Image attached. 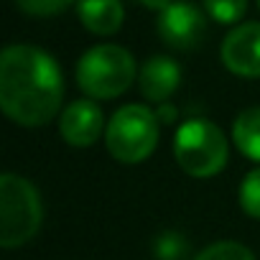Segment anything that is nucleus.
Listing matches in <instances>:
<instances>
[{"instance_id": "nucleus-1", "label": "nucleus", "mask_w": 260, "mask_h": 260, "mask_svg": "<svg viewBox=\"0 0 260 260\" xmlns=\"http://www.w3.org/2000/svg\"><path fill=\"white\" fill-rule=\"evenodd\" d=\"M64 97V77L51 54L13 44L0 54V107L23 127H39L56 117Z\"/></svg>"}, {"instance_id": "nucleus-2", "label": "nucleus", "mask_w": 260, "mask_h": 260, "mask_svg": "<svg viewBox=\"0 0 260 260\" xmlns=\"http://www.w3.org/2000/svg\"><path fill=\"white\" fill-rule=\"evenodd\" d=\"M41 219L44 207L36 186L18 174L0 176V245L13 250L31 242Z\"/></svg>"}, {"instance_id": "nucleus-3", "label": "nucleus", "mask_w": 260, "mask_h": 260, "mask_svg": "<svg viewBox=\"0 0 260 260\" xmlns=\"http://www.w3.org/2000/svg\"><path fill=\"white\" fill-rule=\"evenodd\" d=\"M136 79V59L115 44L92 46L77 61V84L92 100L120 97Z\"/></svg>"}, {"instance_id": "nucleus-4", "label": "nucleus", "mask_w": 260, "mask_h": 260, "mask_svg": "<svg viewBox=\"0 0 260 260\" xmlns=\"http://www.w3.org/2000/svg\"><path fill=\"white\" fill-rule=\"evenodd\" d=\"M158 127L156 110L146 105H125L107 120L105 146L120 164H141L156 151Z\"/></svg>"}, {"instance_id": "nucleus-5", "label": "nucleus", "mask_w": 260, "mask_h": 260, "mask_svg": "<svg viewBox=\"0 0 260 260\" xmlns=\"http://www.w3.org/2000/svg\"><path fill=\"white\" fill-rule=\"evenodd\" d=\"M174 156L184 174L194 179H209L227 166V138L214 122L194 117L176 130Z\"/></svg>"}, {"instance_id": "nucleus-6", "label": "nucleus", "mask_w": 260, "mask_h": 260, "mask_svg": "<svg viewBox=\"0 0 260 260\" xmlns=\"http://www.w3.org/2000/svg\"><path fill=\"white\" fill-rule=\"evenodd\" d=\"M156 28H158V36L171 49L189 51L204 39L207 21H204V13L194 3H189V0H174L169 8H164L158 13Z\"/></svg>"}, {"instance_id": "nucleus-7", "label": "nucleus", "mask_w": 260, "mask_h": 260, "mask_svg": "<svg viewBox=\"0 0 260 260\" xmlns=\"http://www.w3.org/2000/svg\"><path fill=\"white\" fill-rule=\"evenodd\" d=\"M222 64L237 77H260V23L232 28L222 41Z\"/></svg>"}, {"instance_id": "nucleus-8", "label": "nucleus", "mask_w": 260, "mask_h": 260, "mask_svg": "<svg viewBox=\"0 0 260 260\" xmlns=\"http://www.w3.org/2000/svg\"><path fill=\"white\" fill-rule=\"evenodd\" d=\"M102 130H107L102 107L94 100H77L64 107L59 120V133L61 138L74 148H89L100 141Z\"/></svg>"}, {"instance_id": "nucleus-9", "label": "nucleus", "mask_w": 260, "mask_h": 260, "mask_svg": "<svg viewBox=\"0 0 260 260\" xmlns=\"http://www.w3.org/2000/svg\"><path fill=\"white\" fill-rule=\"evenodd\" d=\"M179 82H181V67L169 56H151L138 74L141 94L156 105L169 102V97L176 92Z\"/></svg>"}, {"instance_id": "nucleus-10", "label": "nucleus", "mask_w": 260, "mask_h": 260, "mask_svg": "<svg viewBox=\"0 0 260 260\" xmlns=\"http://www.w3.org/2000/svg\"><path fill=\"white\" fill-rule=\"evenodd\" d=\"M77 16L87 31L97 36H112L125 21V11L120 0H79Z\"/></svg>"}, {"instance_id": "nucleus-11", "label": "nucleus", "mask_w": 260, "mask_h": 260, "mask_svg": "<svg viewBox=\"0 0 260 260\" xmlns=\"http://www.w3.org/2000/svg\"><path fill=\"white\" fill-rule=\"evenodd\" d=\"M232 141L242 156L260 164V107H250L237 115L232 125Z\"/></svg>"}, {"instance_id": "nucleus-12", "label": "nucleus", "mask_w": 260, "mask_h": 260, "mask_svg": "<svg viewBox=\"0 0 260 260\" xmlns=\"http://www.w3.org/2000/svg\"><path fill=\"white\" fill-rule=\"evenodd\" d=\"M194 260H255V255L235 240H222V242H212L209 247H204Z\"/></svg>"}, {"instance_id": "nucleus-13", "label": "nucleus", "mask_w": 260, "mask_h": 260, "mask_svg": "<svg viewBox=\"0 0 260 260\" xmlns=\"http://www.w3.org/2000/svg\"><path fill=\"white\" fill-rule=\"evenodd\" d=\"M240 207L245 214L260 219V169L250 171L240 184Z\"/></svg>"}, {"instance_id": "nucleus-14", "label": "nucleus", "mask_w": 260, "mask_h": 260, "mask_svg": "<svg viewBox=\"0 0 260 260\" xmlns=\"http://www.w3.org/2000/svg\"><path fill=\"white\" fill-rule=\"evenodd\" d=\"M204 8L217 23H237L245 16L247 0H204Z\"/></svg>"}, {"instance_id": "nucleus-15", "label": "nucleus", "mask_w": 260, "mask_h": 260, "mask_svg": "<svg viewBox=\"0 0 260 260\" xmlns=\"http://www.w3.org/2000/svg\"><path fill=\"white\" fill-rule=\"evenodd\" d=\"M74 0H16V6L28 13V16H39V18H46V16H56L61 11H67Z\"/></svg>"}, {"instance_id": "nucleus-16", "label": "nucleus", "mask_w": 260, "mask_h": 260, "mask_svg": "<svg viewBox=\"0 0 260 260\" xmlns=\"http://www.w3.org/2000/svg\"><path fill=\"white\" fill-rule=\"evenodd\" d=\"M156 117H158V122H174L176 120V107L169 105V102H164V105H158Z\"/></svg>"}, {"instance_id": "nucleus-17", "label": "nucleus", "mask_w": 260, "mask_h": 260, "mask_svg": "<svg viewBox=\"0 0 260 260\" xmlns=\"http://www.w3.org/2000/svg\"><path fill=\"white\" fill-rule=\"evenodd\" d=\"M141 3L146 6V8H153V11H164V8H169L171 3H174V0H141Z\"/></svg>"}, {"instance_id": "nucleus-18", "label": "nucleus", "mask_w": 260, "mask_h": 260, "mask_svg": "<svg viewBox=\"0 0 260 260\" xmlns=\"http://www.w3.org/2000/svg\"><path fill=\"white\" fill-rule=\"evenodd\" d=\"M257 8H260V0H257Z\"/></svg>"}]
</instances>
